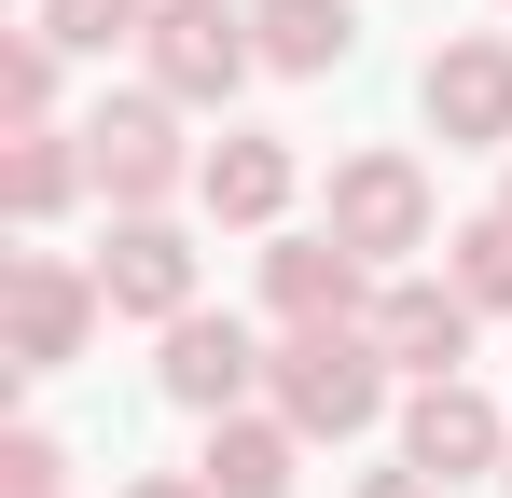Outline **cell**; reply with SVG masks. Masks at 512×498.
Wrapping results in <instances>:
<instances>
[{
  "mask_svg": "<svg viewBox=\"0 0 512 498\" xmlns=\"http://www.w3.org/2000/svg\"><path fill=\"white\" fill-rule=\"evenodd\" d=\"M250 28H263V70H291V83H319L360 56V14L346 0H250Z\"/></svg>",
  "mask_w": 512,
  "mask_h": 498,
  "instance_id": "9a60e30c",
  "label": "cell"
},
{
  "mask_svg": "<svg viewBox=\"0 0 512 498\" xmlns=\"http://www.w3.org/2000/svg\"><path fill=\"white\" fill-rule=\"evenodd\" d=\"M443 277H457L485 319H512V208H485V222H443Z\"/></svg>",
  "mask_w": 512,
  "mask_h": 498,
  "instance_id": "2e32d148",
  "label": "cell"
},
{
  "mask_svg": "<svg viewBox=\"0 0 512 498\" xmlns=\"http://www.w3.org/2000/svg\"><path fill=\"white\" fill-rule=\"evenodd\" d=\"M402 457H416L429 485H499V471H512V415L485 402L471 374H443V388L402 402Z\"/></svg>",
  "mask_w": 512,
  "mask_h": 498,
  "instance_id": "9c48e42d",
  "label": "cell"
},
{
  "mask_svg": "<svg viewBox=\"0 0 512 498\" xmlns=\"http://www.w3.org/2000/svg\"><path fill=\"white\" fill-rule=\"evenodd\" d=\"M416 111H429V139H443V153H512V42H499V28L429 42Z\"/></svg>",
  "mask_w": 512,
  "mask_h": 498,
  "instance_id": "8992f818",
  "label": "cell"
},
{
  "mask_svg": "<svg viewBox=\"0 0 512 498\" xmlns=\"http://www.w3.org/2000/svg\"><path fill=\"white\" fill-rule=\"evenodd\" d=\"M0 498H70V443L56 429H0Z\"/></svg>",
  "mask_w": 512,
  "mask_h": 498,
  "instance_id": "d6986e66",
  "label": "cell"
},
{
  "mask_svg": "<svg viewBox=\"0 0 512 498\" xmlns=\"http://www.w3.org/2000/svg\"><path fill=\"white\" fill-rule=\"evenodd\" d=\"M319 222H333L374 277H402L416 249H443V194H429V166L402 153V139H374V153H333V180H319Z\"/></svg>",
  "mask_w": 512,
  "mask_h": 498,
  "instance_id": "6da1fadb",
  "label": "cell"
},
{
  "mask_svg": "<svg viewBox=\"0 0 512 498\" xmlns=\"http://www.w3.org/2000/svg\"><path fill=\"white\" fill-rule=\"evenodd\" d=\"M263 374H277V346H263L250 319H167V360H153V388H167L180 415H250L263 402Z\"/></svg>",
  "mask_w": 512,
  "mask_h": 498,
  "instance_id": "ba28073f",
  "label": "cell"
},
{
  "mask_svg": "<svg viewBox=\"0 0 512 498\" xmlns=\"http://www.w3.org/2000/svg\"><path fill=\"white\" fill-rule=\"evenodd\" d=\"M499 208H512V180H499Z\"/></svg>",
  "mask_w": 512,
  "mask_h": 498,
  "instance_id": "7402d4cb",
  "label": "cell"
},
{
  "mask_svg": "<svg viewBox=\"0 0 512 498\" xmlns=\"http://www.w3.org/2000/svg\"><path fill=\"white\" fill-rule=\"evenodd\" d=\"M28 28H42V42H70V56H111V42H139V28H153V0H28Z\"/></svg>",
  "mask_w": 512,
  "mask_h": 498,
  "instance_id": "ac0fdd59",
  "label": "cell"
},
{
  "mask_svg": "<svg viewBox=\"0 0 512 498\" xmlns=\"http://www.w3.org/2000/svg\"><path fill=\"white\" fill-rule=\"evenodd\" d=\"M84 194H97V166H84V125H14V139H0V208H14L28 236H42V222H70Z\"/></svg>",
  "mask_w": 512,
  "mask_h": 498,
  "instance_id": "4fadbf2b",
  "label": "cell"
},
{
  "mask_svg": "<svg viewBox=\"0 0 512 498\" xmlns=\"http://www.w3.org/2000/svg\"><path fill=\"white\" fill-rule=\"evenodd\" d=\"M360 498H443V485H429L416 457H402V471H360Z\"/></svg>",
  "mask_w": 512,
  "mask_h": 498,
  "instance_id": "ffe728a7",
  "label": "cell"
},
{
  "mask_svg": "<svg viewBox=\"0 0 512 498\" xmlns=\"http://www.w3.org/2000/svg\"><path fill=\"white\" fill-rule=\"evenodd\" d=\"M111 319V291H97V263H56V249H14L0 263V360L14 374H70Z\"/></svg>",
  "mask_w": 512,
  "mask_h": 498,
  "instance_id": "3957f363",
  "label": "cell"
},
{
  "mask_svg": "<svg viewBox=\"0 0 512 498\" xmlns=\"http://www.w3.org/2000/svg\"><path fill=\"white\" fill-rule=\"evenodd\" d=\"M84 166H97V194H111V208H180L208 153L180 139V97H153V83H139V97H97Z\"/></svg>",
  "mask_w": 512,
  "mask_h": 498,
  "instance_id": "5b68a950",
  "label": "cell"
},
{
  "mask_svg": "<svg viewBox=\"0 0 512 498\" xmlns=\"http://www.w3.org/2000/svg\"><path fill=\"white\" fill-rule=\"evenodd\" d=\"M263 402L291 415L305 443H360L374 415H388V346L360 319H333V332H277V374H263Z\"/></svg>",
  "mask_w": 512,
  "mask_h": 498,
  "instance_id": "7a4b0ae2",
  "label": "cell"
},
{
  "mask_svg": "<svg viewBox=\"0 0 512 498\" xmlns=\"http://www.w3.org/2000/svg\"><path fill=\"white\" fill-rule=\"evenodd\" d=\"M56 56H70V42L0 28V125H56Z\"/></svg>",
  "mask_w": 512,
  "mask_h": 498,
  "instance_id": "e0dca14e",
  "label": "cell"
},
{
  "mask_svg": "<svg viewBox=\"0 0 512 498\" xmlns=\"http://www.w3.org/2000/svg\"><path fill=\"white\" fill-rule=\"evenodd\" d=\"M291 194H305V153H291V139H263V125H222L208 166H194V208H208V222H236V236H277V222H291Z\"/></svg>",
  "mask_w": 512,
  "mask_h": 498,
  "instance_id": "7c38bea8",
  "label": "cell"
},
{
  "mask_svg": "<svg viewBox=\"0 0 512 498\" xmlns=\"http://www.w3.org/2000/svg\"><path fill=\"white\" fill-rule=\"evenodd\" d=\"M499 485H512V471H499Z\"/></svg>",
  "mask_w": 512,
  "mask_h": 498,
  "instance_id": "603a6c76",
  "label": "cell"
},
{
  "mask_svg": "<svg viewBox=\"0 0 512 498\" xmlns=\"http://www.w3.org/2000/svg\"><path fill=\"white\" fill-rule=\"evenodd\" d=\"M263 305L277 332H333V319H374V263L319 222V236H263Z\"/></svg>",
  "mask_w": 512,
  "mask_h": 498,
  "instance_id": "8fae6325",
  "label": "cell"
},
{
  "mask_svg": "<svg viewBox=\"0 0 512 498\" xmlns=\"http://www.w3.org/2000/svg\"><path fill=\"white\" fill-rule=\"evenodd\" d=\"M374 346H388V374H416V388H443V374H471V332H485V305L457 291V277H374Z\"/></svg>",
  "mask_w": 512,
  "mask_h": 498,
  "instance_id": "52a82bcc",
  "label": "cell"
},
{
  "mask_svg": "<svg viewBox=\"0 0 512 498\" xmlns=\"http://www.w3.org/2000/svg\"><path fill=\"white\" fill-rule=\"evenodd\" d=\"M250 70H263V28L236 14V0H153V28H139V83H153V97L222 111Z\"/></svg>",
  "mask_w": 512,
  "mask_h": 498,
  "instance_id": "277c9868",
  "label": "cell"
},
{
  "mask_svg": "<svg viewBox=\"0 0 512 498\" xmlns=\"http://www.w3.org/2000/svg\"><path fill=\"white\" fill-rule=\"evenodd\" d=\"M97 291H111V319H194V236H180L167 208H111V249H97Z\"/></svg>",
  "mask_w": 512,
  "mask_h": 498,
  "instance_id": "30bf717a",
  "label": "cell"
},
{
  "mask_svg": "<svg viewBox=\"0 0 512 498\" xmlns=\"http://www.w3.org/2000/svg\"><path fill=\"white\" fill-rule=\"evenodd\" d=\"M125 498H208V471H139Z\"/></svg>",
  "mask_w": 512,
  "mask_h": 498,
  "instance_id": "44dd1931",
  "label": "cell"
},
{
  "mask_svg": "<svg viewBox=\"0 0 512 498\" xmlns=\"http://www.w3.org/2000/svg\"><path fill=\"white\" fill-rule=\"evenodd\" d=\"M208 498H291V471H305V429L277 402H250V415H208Z\"/></svg>",
  "mask_w": 512,
  "mask_h": 498,
  "instance_id": "5bb4252c",
  "label": "cell"
}]
</instances>
